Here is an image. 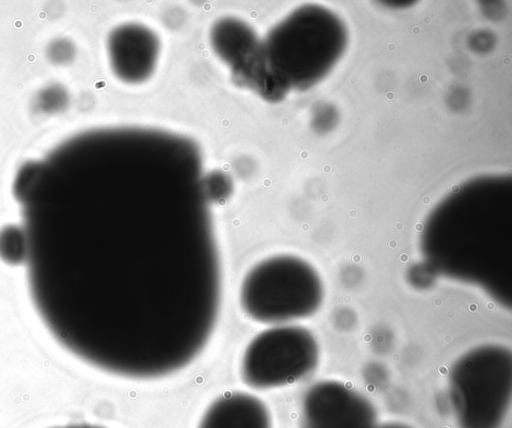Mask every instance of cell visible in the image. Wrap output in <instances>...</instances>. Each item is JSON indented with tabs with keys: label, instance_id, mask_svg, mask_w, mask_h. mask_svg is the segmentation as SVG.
Returning <instances> with one entry per match:
<instances>
[{
	"label": "cell",
	"instance_id": "obj_1",
	"mask_svg": "<svg viewBox=\"0 0 512 428\" xmlns=\"http://www.w3.org/2000/svg\"><path fill=\"white\" fill-rule=\"evenodd\" d=\"M196 144L165 131H88L22 167L29 285L55 341L133 380L188 366L216 325L220 261Z\"/></svg>",
	"mask_w": 512,
	"mask_h": 428
},
{
	"label": "cell",
	"instance_id": "obj_2",
	"mask_svg": "<svg viewBox=\"0 0 512 428\" xmlns=\"http://www.w3.org/2000/svg\"><path fill=\"white\" fill-rule=\"evenodd\" d=\"M512 395V354L486 344L463 354L448 379L450 406L459 428H501Z\"/></svg>",
	"mask_w": 512,
	"mask_h": 428
},
{
	"label": "cell",
	"instance_id": "obj_3",
	"mask_svg": "<svg viewBox=\"0 0 512 428\" xmlns=\"http://www.w3.org/2000/svg\"><path fill=\"white\" fill-rule=\"evenodd\" d=\"M240 305L252 320L283 324L313 315L323 299L317 271L305 260L277 255L262 260L245 275Z\"/></svg>",
	"mask_w": 512,
	"mask_h": 428
},
{
	"label": "cell",
	"instance_id": "obj_4",
	"mask_svg": "<svg viewBox=\"0 0 512 428\" xmlns=\"http://www.w3.org/2000/svg\"><path fill=\"white\" fill-rule=\"evenodd\" d=\"M318 362L319 346L308 329L279 325L260 332L247 345L240 376L248 387L268 390L305 378Z\"/></svg>",
	"mask_w": 512,
	"mask_h": 428
},
{
	"label": "cell",
	"instance_id": "obj_5",
	"mask_svg": "<svg viewBox=\"0 0 512 428\" xmlns=\"http://www.w3.org/2000/svg\"><path fill=\"white\" fill-rule=\"evenodd\" d=\"M301 428H374L373 403L351 386L335 380L313 384L301 402Z\"/></svg>",
	"mask_w": 512,
	"mask_h": 428
},
{
	"label": "cell",
	"instance_id": "obj_6",
	"mask_svg": "<svg viewBox=\"0 0 512 428\" xmlns=\"http://www.w3.org/2000/svg\"><path fill=\"white\" fill-rule=\"evenodd\" d=\"M158 48L155 34L136 24L118 27L108 41L112 68L120 79L128 83L142 82L152 74Z\"/></svg>",
	"mask_w": 512,
	"mask_h": 428
},
{
	"label": "cell",
	"instance_id": "obj_7",
	"mask_svg": "<svg viewBox=\"0 0 512 428\" xmlns=\"http://www.w3.org/2000/svg\"><path fill=\"white\" fill-rule=\"evenodd\" d=\"M197 428H273L270 412L258 397L239 391L225 392L212 401Z\"/></svg>",
	"mask_w": 512,
	"mask_h": 428
},
{
	"label": "cell",
	"instance_id": "obj_8",
	"mask_svg": "<svg viewBox=\"0 0 512 428\" xmlns=\"http://www.w3.org/2000/svg\"><path fill=\"white\" fill-rule=\"evenodd\" d=\"M211 43L218 56L230 66L234 77L255 58L260 40L242 21L224 18L214 24Z\"/></svg>",
	"mask_w": 512,
	"mask_h": 428
},
{
	"label": "cell",
	"instance_id": "obj_9",
	"mask_svg": "<svg viewBox=\"0 0 512 428\" xmlns=\"http://www.w3.org/2000/svg\"><path fill=\"white\" fill-rule=\"evenodd\" d=\"M26 239L22 227L8 226L0 231V258L8 264L26 260Z\"/></svg>",
	"mask_w": 512,
	"mask_h": 428
},
{
	"label": "cell",
	"instance_id": "obj_10",
	"mask_svg": "<svg viewBox=\"0 0 512 428\" xmlns=\"http://www.w3.org/2000/svg\"><path fill=\"white\" fill-rule=\"evenodd\" d=\"M374 428H412L406 424L398 422H388L384 424H377Z\"/></svg>",
	"mask_w": 512,
	"mask_h": 428
},
{
	"label": "cell",
	"instance_id": "obj_11",
	"mask_svg": "<svg viewBox=\"0 0 512 428\" xmlns=\"http://www.w3.org/2000/svg\"><path fill=\"white\" fill-rule=\"evenodd\" d=\"M56 428H104V427L95 426V425H71V426L56 427Z\"/></svg>",
	"mask_w": 512,
	"mask_h": 428
}]
</instances>
